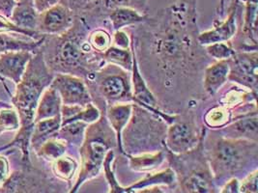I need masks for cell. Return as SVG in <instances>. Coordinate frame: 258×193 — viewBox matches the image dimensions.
I'll return each instance as SVG.
<instances>
[{"instance_id":"6da1fadb","label":"cell","mask_w":258,"mask_h":193,"mask_svg":"<svg viewBox=\"0 0 258 193\" xmlns=\"http://www.w3.org/2000/svg\"><path fill=\"white\" fill-rule=\"evenodd\" d=\"M198 37V0H179L162 13L154 47L168 76L190 67L200 46Z\"/></svg>"},{"instance_id":"7a4b0ae2","label":"cell","mask_w":258,"mask_h":193,"mask_svg":"<svg viewBox=\"0 0 258 193\" xmlns=\"http://www.w3.org/2000/svg\"><path fill=\"white\" fill-rule=\"evenodd\" d=\"M54 73L48 69L43 52L39 48L28 62L22 80L17 84L15 96H12L13 108L18 112L21 127L9 144L0 147V152L18 148L22 153L24 168L32 167L29 147L34 127L36 109L43 92L50 85Z\"/></svg>"},{"instance_id":"3957f363","label":"cell","mask_w":258,"mask_h":193,"mask_svg":"<svg viewBox=\"0 0 258 193\" xmlns=\"http://www.w3.org/2000/svg\"><path fill=\"white\" fill-rule=\"evenodd\" d=\"M85 27V20L76 15L74 24L68 31L60 35H46L40 48L50 72L80 77H88L93 73L89 59L92 48L84 39Z\"/></svg>"},{"instance_id":"277c9868","label":"cell","mask_w":258,"mask_h":193,"mask_svg":"<svg viewBox=\"0 0 258 193\" xmlns=\"http://www.w3.org/2000/svg\"><path fill=\"white\" fill-rule=\"evenodd\" d=\"M205 136L202 137L196 148L186 153L174 154L164 148L165 158L168 159L170 168L175 173L182 192H218L216 181L204 152Z\"/></svg>"},{"instance_id":"5b68a950","label":"cell","mask_w":258,"mask_h":193,"mask_svg":"<svg viewBox=\"0 0 258 193\" xmlns=\"http://www.w3.org/2000/svg\"><path fill=\"white\" fill-rule=\"evenodd\" d=\"M257 141L222 136L208 154V162L215 181L229 180L257 162Z\"/></svg>"},{"instance_id":"8992f818","label":"cell","mask_w":258,"mask_h":193,"mask_svg":"<svg viewBox=\"0 0 258 193\" xmlns=\"http://www.w3.org/2000/svg\"><path fill=\"white\" fill-rule=\"evenodd\" d=\"M111 130L106 116H101L86 128L84 139L80 146L81 170L71 193L78 192L85 181L99 175L106 153L117 146L115 133Z\"/></svg>"},{"instance_id":"52a82bcc","label":"cell","mask_w":258,"mask_h":193,"mask_svg":"<svg viewBox=\"0 0 258 193\" xmlns=\"http://www.w3.org/2000/svg\"><path fill=\"white\" fill-rule=\"evenodd\" d=\"M116 66L111 64L112 72H95L88 77H95L97 80V86L100 94L105 99L106 103L114 105L117 103H128L132 101L134 103V96L132 91V83L130 81L129 73L115 71Z\"/></svg>"},{"instance_id":"ba28073f","label":"cell","mask_w":258,"mask_h":193,"mask_svg":"<svg viewBox=\"0 0 258 193\" xmlns=\"http://www.w3.org/2000/svg\"><path fill=\"white\" fill-rule=\"evenodd\" d=\"M205 135V128L199 133L194 121L179 120L177 117L166 130L163 145L174 154H182L196 148Z\"/></svg>"},{"instance_id":"9c48e42d","label":"cell","mask_w":258,"mask_h":193,"mask_svg":"<svg viewBox=\"0 0 258 193\" xmlns=\"http://www.w3.org/2000/svg\"><path fill=\"white\" fill-rule=\"evenodd\" d=\"M257 50L235 52L228 59V80L243 85L254 95H257Z\"/></svg>"},{"instance_id":"30bf717a","label":"cell","mask_w":258,"mask_h":193,"mask_svg":"<svg viewBox=\"0 0 258 193\" xmlns=\"http://www.w3.org/2000/svg\"><path fill=\"white\" fill-rule=\"evenodd\" d=\"M50 86L58 92L62 105L85 108L92 103L88 88L80 76L69 73H55Z\"/></svg>"},{"instance_id":"8fae6325","label":"cell","mask_w":258,"mask_h":193,"mask_svg":"<svg viewBox=\"0 0 258 193\" xmlns=\"http://www.w3.org/2000/svg\"><path fill=\"white\" fill-rule=\"evenodd\" d=\"M45 175L32 167L15 171L0 185V193L46 192L52 187L45 185Z\"/></svg>"},{"instance_id":"7c38bea8","label":"cell","mask_w":258,"mask_h":193,"mask_svg":"<svg viewBox=\"0 0 258 193\" xmlns=\"http://www.w3.org/2000/svg\"><path fill=\"white\" fill-rule=\"evenodd\" d=\"M75 14L60 3L40 13L37 31L43 35H60L68 31L74 24Z\"/></svg>"},{"instance_id":"4fadbf2b","label":"cell","mask_w":258,"mask_h":193,"mask_svg":"<svg viewBox=\"0 0 258 193\" xmlns=\"http://www.w3.org/2000/svg\"><path fill=\"white\" fill-rule=\"evenodd\" d=\"M239 0H233L224 20H220V22L215 21L211 30L199 34L198 40L200 46H207L217 42H228L235 36L238 28L237 19L239 16Z\"/></svg>"},{"instance_id":"5bb4252c","label":"cell","mask_w":258,"mask_h":193,"mask_svg":"<svg viewBox=\"0 0 258 193\" xmlns=\"http://www.w3.org/2000/svg\"><path fill=\"white\" fill-rule=\"evenodd\" d=\"M34 52L29 50H10L0 53V80L3 82L5 77L18 84Z\"/></svg>"},{"instance_id":"9a60e30c","label":"cell","mask_w":258,"mask_h":193,"mask_svg":"<svg viewBox=\"0 0 258 193\" xmlns=\"http://www.w3.org/2000/svg\"><path fill=\"white\" fill-rule=\"evenodd\" d=\"M257 109L243 114L223 128V132L225 134L223 136L257 141Z\"/></svg>"},{"instance_id":"2e32d148","label":"cell","mask_w":258,"mask_h":193,"mask_svg":"<svg viewBox=\"0 0 258 193\" xmlns=\"http://www.w3.org/2000/svg\"><path fill=\"white\" fill-rule=\"evenodd\" d=\"M133 106L134 103H117L114 105H110L106 111V120L115 133L118 150L121 154L124 155L125 151L122 142V135L132 117Z\"/></svg>"},{"instance_id":"e0dca14e","label":"cell","mask_w":258,"mask_h":193,"mask_svg":"<svg viewBox=\"0 0 258 193\" xmlns=\"http://www.w3.org/2000/svg\"><path fill=\"white\" fill-rule=\"evenodd\" d=\"M245 2L244 23L242 24V36L245 44L242 51L257 50L258 0H242Z\"/></svg>"},{"instance_id":"ac0fdd59","label":"cell","mask_w":258,"mask_h":193,"mask_svg":"<svg viewBox=\"0 0 258 193\" xmlns=\"http://www.w3.org/2000/svg\"><path fill=\"white\" fill-rule=\"evenodd\" d=\"M229 62L227 60L217 61L206 68L204 73L203 87L205 92L213 96L219 92V90L228 80Z\"/></svg>"},{"instance_id":"d6986e66","label":"cell","mask_w":258,"mask_h":193,"mask_svg":"<svg viewBox=\"0 0 258 193\" xmlns=\"http://www.w3.org/2000/svg\"><path fill=\"white\" fill-rule=\"evenodd\" d=\"M62 101L56 89L50 85L43 92L36 109L34 123L61 115Z\"/></svg>"},{"instance_id":"ffe728a7","label":"cell","mask_w":258,"mask_h":193,"mask_svg":"<svg viewBox=\"0 0 258 193\" xmlns=\"http://www.w3.org/2000/svg\"><path fill=\"white\" fill-rule=\"evenodd\" d=\"M39 13L36 11L32 0H18L10 21L20 28L37 31Z\"/></svg>"},{"instance_id":"44dd1931","label":"cell","mask_w":258,"mask_h":193,"mask_svg":"<svg viewBox=\"0 0 258 193\" xmlns=\"http://www.w3.org/2000/svg\"><path fill=\"white\" fill-rule=\"evenodd\" d=\"M148 20L149 17L146 14L127 7H118L108 11V21L114 31L122 30L131 25L146 23Z\"/></svg>"},{"instance_id":"7402d4cb","label":"cell","mask_w":258,"mask_h":193,"mask_svg":"<svg viewBox=\"0 0 258 193\" xmlns=\"http://www.w3.org/2000/svg\"><path fill=\"white\" fill-rule=\"evenodd\" d=\"M60 127H61V115L53 118H49V119L38 121L34 123L33 131L30 138L31 148L37 152L38 149L41 147V145L43 144L45 141L57 135Z\"/></svg>"},{"instance_id":"603a6c76","label":"cell","mask_w":258,"mask_h":193,"mask_svg":"<svg viewBox=\"0 0 258 193\" xmlns=\"http://www.w3.org/2000/svg\"><path fill=\"white\" fill-rule=\"evenodd\" d=\"M176 181V176L174 171L171 168H167L157 172V173H148L144 178H142L136 183H133L128 187H124V192L134 193L140 192L142 189H145L150 186H158L161 184H164L167 186H172Z\"/></svg>"},{"instance_id":"cb8c5ba5","label":"cell","mask_w":258,"mask_h":193,"mask_svg":"<svg viewBox=\"0 0 258 193\" xmlns=\"http://www.w3.org/2000/svg\"><path fill=\"white\" fill-rule=\"evenodd\" d=\"M129 157L130 167L136 172H150L162 165L165 159V152L155 151L153 153H142L140 155H126Z\"/></svg>"},{"instance_id":"d4e9b609","label":"cell","mask_w":258,"mask_h":193,"mask_svg":"<svg viewBox=\"0 0 258 193\" xmlns=\"http://www.w3.org/2000/svg\"><path fill=\"white\" fill-rule=\"evenodd\" d=\"M46 36L35 41H24L20 38H16L6 32H0V53L10 50H29L35 52L43 45Z\"/></svg>"},{"instance_id":"484cf974","label":"cell","mask_w":258,"mask_h":193,"mask_svg":"<svg viewBox=\"0 0 258 193\" xmlns=\"http://www.w3.org/2000/svg\"><path fill=\"white\" fill-rule=\"evenodd\" d=\"M131 47V46H130ZM101 58L109 64L115 65L123 70L131 72L133 68V49L110 46L101 54Z\"/></svg>"},{"instance_id":"4316f807","label":"cell","mask_w":258,"mask_h":193,"mask_svg":"<svg viewBox=\"0 0 258 193\" xmlns=\"http://www.w3.org/2000/svg\"><path fill=\"white\" fill-rule=\"evenodd\" d=\"M89 125L82 121L71 122L60 127L56 137L64 140L67 144L81 146L84 139L86 128Z\"/></svg>"},{"instance_id":"83f0119b","label":"cell","mask_w":258,"mask_h":193,"mask_svg":"<svg viewBox=\"0 0 258 193\" xmlns=\"http://www.w3.org/2000/svg\"><path fill=\"white\" fill-rule=\"evenodd\" d=\"M118 7L132 8L142 14H146L147 0H94L90 6V8L99 11H110Z\"/></svg>"},{"instance_id":"f1b7e54d","label":"cell","mask_w":258,"mask_h":193,"mask_svg":"<svg viewBox=\"0 0 258 193\" xmlns=\"http://www.w3.org/2000/svg\"><path fill=\"white\" fill-rule=\"evenodd\" d=\"M67 145L64 140L54 136L41 145L36 154L38 157H43L48 161H54L58 157L65 155Z\"/></svg>"},{"instance_id":"f546056e","label":"cell","mask_w":258,"mask_h":193,"mask_svg":"<svg viewBox=\"0 0 258 193\" xmlns=\"http://www.w3.org/2000/svg\"><path fill=\"white\" fill-rule=\"evenodd\" d=\"M52 162L53 174L62 181H70L78 169V162L73 157L65 155Z\"/></svg>"},{"instance_id":"4dcf8cb0","label":"cell","mask_w":258,"mask_h":193,"mask_svg":"<svg viewBox=\"0 0 258 193\" xmlns=\"http://www.w3.org/2000/svg\"><path fill=\"white\" fill-rule=\"evenodd\" d=\"M204 121L208 127L211 129H220L223 126L229 124L230 112L225 107H216L211 109L205 115Z\"/></svg>"},{"instance_id":"1f68e13d","label":"cell","mask_w":258,"mask_h":193,"mask_svg":"<svg viewBox=\"0 0 258 193\" xmlns=\"http://www.w3.org/2000/svg\"><path fill=\"white\" fill-rule=\"evenodd\" d=\"M20 127V117L16 109H0V136L7 132L19 131Z\"/></svg>"},{"instance_id":"d6a6232c","label":"cell","mask_w":258,"mask_h":193,"mask_svg":"<svg viewBox=\"0 0 258 193\" xmlns=\"http://www.w3.org/2000/svg\"><path fill=\"white\" fill-rule=\"evenodd\" d=\"M114 159V151L113 150H109L106 153L105 160H104V164H103V168L105 171V175H106V181L109 186V192L110 193H125L124 192V187H122L117 179L115 177V174L113 172L112 169V161Z\"/></svg>"},{"instance_id":"836d02e7","label":"cell","mask_w":258,"mask_h":193,"mask_svg":"<svg viewBox=\"0 0 258 193\" xmlns=\"http://www.w3.org/2000/svg\"><path fill=\"white\" fill-rule=\"evenodd\" d=\"M111 42L112 39L109 33L105 29L101 28L94 30L88 37L89 45L92 49H94L96 53L100 55L111 46Z\"/></svg>"},{"instance_id":"e575fe53","label":"cell","mask_w":258,"mask_h":193,"mask_svg":"<svg viewBox=\"0 0 258 193\" xmlns=\"http://www.w3.org/2000/svg\"><path fill=\"white\" fill-rule=\"evenodd\" d=\"M205 47L206 53L217 61L227 60L231 58L236 52L234 48L230 44H227V42H217Z\"/></svg>"},{"instance_id":"d590c367","label":"cell","mask_w":258,"mask_h":193,"mask_svg":"<svg viewBox=\"0 0 258 193\" xmlns=\"http://www.w3.org/2000/svg\"><path fill=\"white\" fill-rule=\"evenodd\" d=\"M0 32L18 33V34L28 37V38H30L32 40H35V41H38V40L42 39L43 37L46 36V35L41 34L38 31H30V30H25L23 28H20L17 25L13 24L10 20H8L7 18H5L1 15H0Z\"/></svg>"},{"instance_id":"8d00e7d4","label":"cell","mask_w":258,"mask_h":193,"mask_svg":"<svg viewBox=\"0 0 258 193\" xmlns=\"http://www.w3.org/2000/svg\"><path fill=\"white\" fill-rule=\"evenodd\" d=\"M257 169L250 171L239 184V192L256 193L258 191Z\"/></svg>"},{"instance_id":"74e56055","label":"cell","mask_w":258,"mask_h":193,"mask_svg":"<svg viewBox=\"0 0 258 193\" xmlns=\"http://www.w3.org/2000/svg\"><path fill=\"white\" fill-rule=\"evenodd\" d=\"M94 0H59V3L68 8L75 15L85 12Z\"/></svg>"},{"instance_id":"f35d334b","label":"cell","mask_w":258,"mask_h":193,"mask_svg":"<svg viewBox=\"0 0 258 193\" xmlns=\"http://www.w3.org/2000/svg\"><path fill=\"white\" fill-rule=\"evenodd\" d=\"M112 46H115L118 48H129L131 46V40L129 36L127 35L126 32L122 31V30H118L115 31L113 39L111 42Z\"/></svg>"},{"instance_id":"ab89813d","label":"cell","mask_w":258,"mask_h":193,"mask_svg":"<svg viewBox=\"0 0 258 193\" xmlns=\"http://www.w3.org/2000/svg\"><path fill=\"white\" fill-rule=\"evenodd\" d=\"M16 4V0H0V15L10 20Z\"/></svg>"},{"instance_id":"60d3db41","label":"cell","mask_w":258,"mask_h":193,"mask_svg":"<svg viewBox=\"0 0 258 193\" xmlns=\"http://www.w3.org/2000/svg\"><path fill=\"white\" fill-rule=\"evenodd\" d=\"M36 11L39 13L45 12L52 6L58 4L59 0H32Z\"/></svg>"},{"instance_id":"b9f144b4","label":"cell","mask_w":258,"mask_h":193,"mask_svg":"<svg viewBox=\"0 0 258 193\" xmlns=\"http://www.w3.org/2000/svg\"><path fill=\"white\" fill-rule=\"evenodd\" d=\"M9 160L4 156H0V185L9 177Z\"/></svg>"},{"instance_id":"7bdbcfd3","label":"cell","mask_w":258,"mask_h":193,"mask_svg":"<svg viewBox=\"0 0 258 193\" xmlns=\"http://www.w3.org/2000/svg\"><path fill=\"white\" fill-rule=\"evenodd\" d=\"M239 184L240 181L237 178H230L225 183L223 184L222 189L220 190L223 193H238L239 192Z\"/></svg>"},{"instance_id":"ee69618b","label":"cell","mask_w":258,"mask_h":193,"mask_svg":"<svg viewBox=\"0 0 258 193\" xmlns=\"http://www.w3.org/2000/svg\"><path fill=\"white\" fill-rule=\"evenodd\" d=\"M13 109V106L12 105H9V104L5 103V102L0 101V109Z\"/></svg>"}]
</instances>
